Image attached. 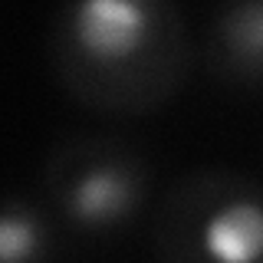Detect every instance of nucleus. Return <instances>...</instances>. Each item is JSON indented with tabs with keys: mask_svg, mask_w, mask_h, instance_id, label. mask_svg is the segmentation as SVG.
<instances>
[{
	"mask_svg": "<svg viewBox=\"0 0 263 263\" xmlns=\"http://www.w3.org/2000/svg\"><path fill=\"white\" fill-rule=\"evenodd\" d=\"M145 36L148 10L138 0H86L76 7V40L92 60L122 63Z\"/></svg>",
	"mask_w": 263,
	"mask_h": 263,
	"instance_id": "nucleus-1",
	"label": "nucleus"
},
{
	"mask_svg": "<svg viewBox=\"0 0 263 263\" xmlns=\"http://www.w3.org/2000/svg\"><path fill=\"white\" fill-rule=\"evenodd\" d=\"M204 253L214 263H257L263 250V217L257 201H234L214 211L201 230Z\"/></svg>",
	"mask_w": 263,
	"mask_h": 263,
	"instance_id": "nucleus-2",
	"label": "nucleus"
},
{
	"mask_svg": "<svg viewBox=\"0 0 263 263\" xmlns=\"http://www.w3.org/2000/svg\"><path fill=\"white\" fill-rule=\"evenodd\" d=\"M128 204V181L115 168H92L72 187V214L79 220H112Z\"/></svg>",
	"mask_w": 263,
	"mask_h": 263,
	"instance_id": "nucleus-3",
	"label": "nucleus"
},
{
	"mask_svg": "<svg viewBox=\"0 0 263 263\" xmlns=\"http://www.w3.org/2000/svg\"><path fill=\"white\" fill-rule=\"evenodd\" d=\"M40 247V230L23 214H0V263H30Z\"/></svg>",
	"mask_w": 263,
	"mask_h": 263,
	"instance_id": "nucleus-4",
	"label": "nucleus"
}]
</instances>
